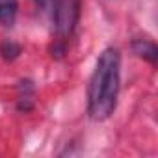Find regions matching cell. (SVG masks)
<instances>
[{
    "instance_id": "277c9868",
    "label": "cell",
    "mask_w": 158,
    "mask_h": 158,
    "mask_svg": "<svg viewBox=\"0 0 158 158\" xmlns=\"http://www.w3.org/2000/svg\"><path fill=\"white\" fill-rule=\"evenodd\" d=\"M132 48H134V52H136L139 58H145V60H149L151 63H154L156 58H158V50H156V47H154L152 43H149V41H143V39L134 41Z\"/></svg>"
},
{
    "instance_id": "3957f363",
    "label": "cell",
    "mask_w": 158,
    "mask_h": 158,
    "mask_svg": "<svg viewBox=\"0 0 158 158\" xmlns=\"http://www.w3.org/2000/svg\"><path fill=\"white\" fill-rule=\"evenodd\" d=\"M17 10H19L17 0H0V24L13 26L15 17H17Z\"/></svg>"
},
{
    "instance_id": "8992f818",
    "label": "cell",
    "mask_w": 158,
    "mask_h": 158,
    "mask_svg": "<svg viewBox=\"0 0 158 158\" xmlns=\"http://www.w3.org/2000/svg\"><path fill=\"white\" fill-rule=\"evenodd\" d=\"M35 4H37L39 8H43V10H47V8H50V6L54 4V0H35Z\"/></svg>"
},
{
    "instance_id": "7a4b0ae2",
    "label": "cell",
    "mask_w": 158,
    "mask_h": 158,
    "mask_svg": "<svg viewBox=\"0 0 158 158\" xmlns=\"http://www.w3.org/2000/svg\"><path fill=\"white\" fill-rule=\"evenodd\" d=\"M78 17H80V0H60L54 10L56 35L65 39L73 34Z\"/></svg>"
},
{
    "instance_id": "6da1fadb",
    "label": "cell",
    "mask_w": 158,
    "mask_h": 158,
    "mask_svg": "<svg viewBox=\"0 0 158 158\" xmlns=\"http://www.w3.org/2000/svg\"><path fill=\"white\" fill-rule=\"evenodd\" d=\"M121 56L117 48H106L95 65L88 86V114L93 121L108 119L117 104Z\"/></svg>"
},
{
    "instance_id": "5b68a950",
    "label": "cell",
    "mask_w": 158,
    "mask_h": 158,
    "mask_svg": "<svg viewBox=\"0 0 158 158\" xmlns=\"http://www.w3.org/2000/svg\"><path fill=\"white\" fill-rule=\"evenodd\" d=\"M0 54H2L6 60H15L19 54H21V47L15 43V41H4L2 47H0Z\"/></svg>"
}]
</instances>
